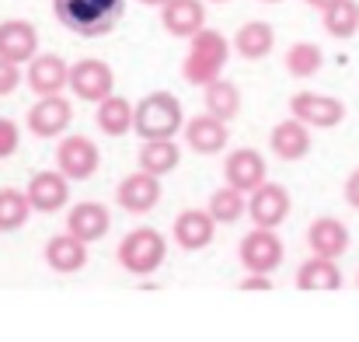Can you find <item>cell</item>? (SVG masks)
<instances>
[{"label":"cell","instance_id":"obj_23","mask_svg":"<svg viewBox=\"0 0 359 342\" xmlns=\"http://www.w3.org/2000/svg\"><path fill=\"white\" fill-rule=\"evenodd\" d=\"M136 161H140V171H147L154 178H164L182 164V150H178L175 140H143Z\"/></svg>","mask_w":359,"mask_h":342},{"label":"cell","instance_id":"obj_1","mask_svg":"<svg viewBox=\"0 0 359 342\" xmlns=\"http://www.w3.org/2000/svg\"><path fill=\"white\" fill-rule=\"evenodd\" d=\"M53 14L74 35L102 39L122 21L126 0H53Z\"/></svg>","mask_w":359,"mask_h":342},{"label":"cell","instance_id":"obj_26","mask_svg":"<svg viewBox=\"0 0 359 342\" xmlns=\"http://www.w3.org/2000/svg\"><path fill=\"white\" fill-rule=\"evenodd\" d=\"M297 287H300V290H339V287H342V272H339L335 258H318V255H311V258L297 269Z\"/></svg>","mask_w":359,"mask_h":342},{"label":"cell","instance_id":"obj_39","mask_svg":"<svg viewBox=\"0 0 359 342\" xmlns=\"http://www.w3.org/2000/svg\"><path fill=\"white\" fill-rule=\"evenodd\" d=\"M262 4H279V0H262Z\"/></svg>","mask_w":359,"mask_h":342},{"label":"cell","instance_id":"obj_33","mask_svg":"<svg viewBox=\"0 0 359 342\" xmlns=\"http://www.w3.org/2000/svg\"><path fill=\"white\" fill-rule=\"evenodd\" d=\"M18 84H21V67H18V63L0 60V98H4V95H11Z\"/></svg>","mask_w":359,"mask_h":342},{"label":"cell","instance_id":"obj_28","mask_svg":"<svg viewBox=\"0 0 359 342\" xmlns=\"http://www.w3.org/2000/svg\"><path fill=\"white\" fill-rule=\"evenodd\" d=\"M206 210L213 213L217 224H238L241 217H248V196L238 192L234 185H224V189H217L210 196V206Z\"/></svg>","mask_w":359,"mask_h":342},{"label":"cell","instance_id":"obj_25","mask_svg":"<svg viewBox=\"0 0 359 342\" xmlns=\"http://www.w3.org/2000/svg\"><path fill=\"white\" fill-rule=\"evenodd\" d=\"M95 122H98V129L105 136H126V133L136 129V105L129 98H122V95H112V98H105L98 105Z\"/></svg>","mask_w":359,"mask_h":342},{"label":"cell","instance_id":"obj_9","mask_svg":"<svg viewBox=\"0 0 359 342\" xmlns=\"http://www.w3.org/2000/svg\"><path fill=\"white\" fill-rule=\"evenodd\" d=\"M290 210H293V199L279 182H265L262 189H255L248 196V217L255 221V228L276 230L290 217Z\"/></svg>","mask_w":359,"mask_h":342},{"label":"cell","instance_id":"obj_38","mask_svg":"<svg viewBox=\"0 0 359 342\" xmlns=\"http://www.w3.org/2000/svg\"><path fill=\"white\" fill-rule=\"evenodd\" d=\"M210 4H231V0H210Z\"/></svg>","mask_w":359,"mask_h":342},{"label":"cell","instance_id":"obj_5","mask_svg":"<svg viewBox=\"0 0 359 342\" xmlns=\"http://www.w3.org/2000/svg\"><path fill=\"white\" fill-rule=\"evenodd\" d=\"M116 74H112V67L105 63V60H77L74 67H70V91L81 98V102H95V105H102L105 98H112L116 91Z\"/></svg>","mask_w":359,"mask_h":342},{"label":"cell","instance_id":"obj_34","mask_svg":"<svg viewBox=\"0 0 359 342\" xmlns=\"http://www.w3.org/2000/svg\"><path fill=\"white\" fill-rule=\"evenodd\" d=\"M346 203L353 210H359V168H353L349 178H346Z\"/></svg>","mask_w":359,"mask_h":342},{"label":"cell","instance_id":"obj_19","mask_svg":"<svg viewBox=\"0 0 359 342\" xmlns=\"http://www.w3.org/2000/svg\"><path fill=\"white\" fill-rule=\"evenodd\" d=\"M112 228V213H109V206H102V203H77L70 213H67V230L74 234V237H81L84 244H91V241H102L105 234Z\"/></svg>","mask_w":359,"mask_h":342},{"label":"cell","instance_id":"obj_2","mask_svg":"<svg viewBox=\"0 0 359 342\" xmlns=\"http://www.w3.org/2000/svg\"><path fill=\"white\" fill-rule=\"evenodd\" d=\"M227 56H231L227 35L217 32V28H203L196 39H189V53L182 60V77L192 88H210L224 77Z\"/></svg>","mask_w":359,"mask_h":342},{"label":"cell","instance_id":"obj_36","mask_svg":"<svg viewBox=\"0 0 359 342\" xmlns=\"http://www.w3.org/2000/svg\"><path fill=\"white\" fill-rule=\"evenodd\" d=\"M304 4H307V7H314V11H321V14H325V11H328V7H332V4H339V0H304Z\"/></svg>","mask_w":359,"mask_h":342},{"label":"cell","instance_id":"obj_20","mask_svg":"<svg viewBox=\"0 0 359 342\" xmlns=\"http://www.w3.org/2000/svg\"><path fill=\"white\" fill-rule=\"evenodd\" d=\"M213 234H217V221H213L210 210H182V213L175 217V241H178V248H185V251L206 248V244L213 241Z\"/></svg>","mask_w":359,"mask_h":342},{"label":"cell","instance_id":"obj_8","mask_svg":"<svg viewBox=\"0 0 359 342\" xmlns=\"http://www.w3.org/2000/svg\"><path fill=\"white\" fill-rule=\"evenodd\" d=\"M290 112L311 129H332L346 119V105L332 95H318V91H297L290 98Z\"/></svg>","mask_w":359,"mask_h":342},{"label":"cell","instance_id":"obj_37","mask_svg":"<svg viewBox=\"0 0 359 342\" xmlns=\"http://www.w3.org/2000/svg\"><path fill=\"white\" fill-rule=\"evenodd\" d=\"M140 4H147V7H164L168 0H140Z\"/></svg>","mask_w":359,"mask_h":342},{"label":"cell","instance_id":"obj_30","mask_svg":"<svg viewBox=\"0 0 359 342\" xmlns=\"http://www.w3.org/2000/svg\"><path fill=\"white\" fill-rule=\"evenodd\" d=\"M321 63H325V53L314 42H293L286 49V74L290 77H300V81L304 77H314L321 70Z\"/></svg>","mask_w":359,"mask_h":342},{"label":"cell","instance_id":"obj_31","mask_svg":"<svg viewBox=\"0 0 359 342\" xmlns=\"http://www.w3.org/2000/svg\"><path fill=\"white\" fill-rule=\"evenodd\" d=\"M32 217V203L21 189H0V230H21Z\"/></svg>","mask_w":359,"mask_h":342},{"label":"cell","instance_id":"obj_3","mask_svg":"<svg viewBox=\"0 0 359 342\" xmlns=\"http://www.w3.org/2000/svg\"><path fill=\"white\" fill-rule=\"evenodd\" d=\"M182 102L171 91H150L147 98L136 102V129L140 140H175L178 129H185Z\"/></svg>","mask_w":359,"mask_h":342},{"label":"cell","instance_id":"obj_24","mask_svg":"<svg viewBox=\"0 0 359 342\" xmlns=\"http://www.w3.org/2000/svg\"><path fill=\"white\" fill-rule=\"evenodd\" d=\"M276 46V32L269 21H244L234 32V53L241 60H265Z\"/></svg>","mask_w":359,"mask_h":342},{"label":"cell","instance_id":"obj_14","mask_svg":"<svg viewBox=\"0 0 359 342\" xmlns=\"http://www.w3.org/2000/svg\"><path fill=\"white\" fill-rule=\"evenodd\" d=\"M70 119H74V105L63 98V95H53V98H39L28 115H25V122H28V129L35 133V136H42V140H53V136H63V129L70 126Z\"/></svg>","mask_w":359,"mask_h":342},{"label":"cell","instance_id":"obj_27","mask_svg":"<svg viewBox=\"0 0 359 342\" xmlns=\"http://www.w3.org/2000/svg\"><path fill=\"white\" fill-rule=\"evenodd\" d=\"M203 102H206V112L210 115L231 122V119H238V112H241V88L234 81L220 77L217 84L206 88V98H203Z\"/></svg>","mask_w":359,"mask_h":342},{"label":"cell","instance_id":"obj_32","mask_svg":"<svg viewBox=\"0 0 359 342\" xmlns=\"http://www.w3.org/2000/svg\"><path fill=\"white\" fill-rule=\"evenodd\" d=\"M18 143H21V129H18V122L0 119V161L11 157V154L18 150Z\"/></svg>","mask_w":359,"mask_h":342},{"label":"cell","instance_id":"obj_11","mask_svg":"<svg viewBox=\"0 0 359 342\" xmlns=\"http://www.w3.org/2000/svg\"><path fill=\"white\" fill-rule=\"evenodd\" d=\"M35 213H60L70 203V178L63 171H35L25 189Z\"/></svg>","mask_w":359,"mask_h":342},{"label":"cell","instance_id":"obj_4","mask_svg":"<svg viewBox=\"0 0 359 342\" xmlns=\"http://www.w3.org/2000/svg\"><path fill=\"white\" fill-rule=\"evenodd\" d=\"M164 255H168V241H164L161 230H154V228L129 230L119 241V251H116L119 265L126 272H133V276H150V272H157L161 262H164Z\"/></svg>","mask_w":359,"mask_h":342},{"label":"cell","instance_id":"obj_21","mask_svg":"<svg viewBox=\"0 0 359 342\" xmlns=\"http://www.w3.org/2000/svg\"><path fill=\"white\" fill-rule=\"evenodd\" d=\"M269 143H272V154L276 157H283V161H304L311 154V126H304L300 119H283L272 129Z\"/></svg>","mask_w":359,"mask_h":342},{"label":"cell","instance_id":"obj_15","mask_svg":"<svg viewBox=\"0 0 359 342\" xmlns=\"http://www.w3.org/2000/svg\"><path fill=\"white\" fill-rule=\"evenodd\" d=\"M116 203H119L126 213H150L157 203H161V178L147 175V171H133L126 175L116 189Z\"/></svg>","mask_w":359,"mask_h":342},{"label":"cell","instance_id":"obj_6","mask_svg":"<svg viewBox=\"0 0 359 342\" xmlns=\"http://www.w3.org/2000/svg\"><path fill=\"white\" fill-rule=\"evenodd\" d=\"M98 164H102V154H98V147L88 136L74 133V136L60 140V147H56V171H63L67 178L84 182V178H91L98 171Z\"/></svg>","mask_w":359,"mask_h":342},{"label":"cell","instance_id":"obj_29","mask_svg":"<svg viewBox=\"0 0 359 342\" xmlns=\"http://www.w3.org/2000/svg\"><path fill=\"white\" fill-rule=\"evenodd\" d=\"M325 32L332 39H353L359 32V0H339L325 11Z\"/></svg>","mask_w":359,"mask_h":342},{"label":"cell","instance_id":"obj_22","mask_svg":"<svg viewBox=\"0 0 359 342\" xmlns=\"http://www.w3.org/2000/svg\"><path fill=\"white\" fill-rule=\"evenodd\" d=\"M46 262L56 272H77V269L88 265V244L81 237H74L70 230L67 234H56L46 244Z\"/></svg>","mask_w":359,"mask_h":342},{"label":"cell","instance_id":"obj_35","mask_svg":"<svg viewBox=\"0 0 359 342\" xmlns=\"http://www.w3.org/2000/svg\"><path fill=\"white\" fill-rule=\"evenodd\" d=\"M272 279L262 276V272H248V279H241V290H269Z\"/></svg>","mask_w":359,"mask_h":342},{"label":"cell","instance_id":"obj_18","mask_svg":"<svg viewBox=\"0 0 359 342\" xmlns=\"http://www.w3.org/2000/svg\"><path fill=\"white\" fill-rule=\"evenodd\" d=\"M307 244L318 258H342L349 251V228L339 217H318L307 228Z\"/></svg>","mask_w":359,"mask_h":342},{"label":"cell","instance_id":"obj_17","mask_svg":"<svg viewBox=\"0 0 359 342\" xmlns=\"http://www.w3.org/2000/svg\"><path fill=\"white\" fill-rule=\"evenodd\" d=\"M227 136H231V133H227V122L210 112H199L185 122V143H189L196 154H203V157L220 154V150L227 147Z\"/></svg>","mask_w":359,"mask_h":342},{"label":"cell","instance_id":"obj_13","mask_svg":"<svg viewBox=\"0 0 359 342\" xmlns=\"http://www.w3.org/2000/svg\"><path fill=\"white\" fill-rule=\"evenodd\" d=\"M39 56V32L32 21L21 18H7L0 21V60L7 63H32Z\"/></svg>","mask_w":359,"mask_h":342},{"label":"cell","instance_id":"obj_10","mask_svg":"<svg viewBox=\"0 0 359 342\" xmlns=\"http://www.w3.org/2000/svg\"><path fill=\"white\" fill-rule=\"evenodd\" d=\"M224 178H227V185H234L238 192L251 196L255 189L265 185L269 164H265V157H262L258 150L241 147V150H231V154H227V161H224Z\"/></svg>","mask_w":359,"mask_h":342},{"label":"cell","instance_id":"obj_12","mask_svg":"<svg viewBox=\"0 0 359 342\" xmlns=\"http://www.w3.org/2000/svg\"><path fill=\"white\" fill-rule=\"evenodd\" d=\"M25 81L39 98H53L63 88H70V63H63V56H56V53H39L28 63Z\"/></svg>","mask_w":359,"mask_h":342},{"label":"cell","instance_id":"obj_16","mask_svg":"<svg viewBox=\"0 0 359 342\" xmlns=\"http://www.w3.org/2000/svg\"><path fill=\"white\" fill-rule=\"evenodd\" d=\"M161 25L175 39H196L206 28V7L203 0H168L161 7Z\"/></svg>","mask_w":359,"mask_h":342},{"label":"cell","instance_id":"obj_7","mask_svg":"<svg viewBox=\"0 0 359 342\" xmlns=\"http://www.w3.org/2000/svg\"><path fill=\"white\" fill-rule=\"evenodd\" d=\"M279 262H283V241L276 230L255 228L241 237V265L248 272L269 276L272 269H279Z\"/></svg>","mask_w":359,"mask_h":342}]
</instances>
